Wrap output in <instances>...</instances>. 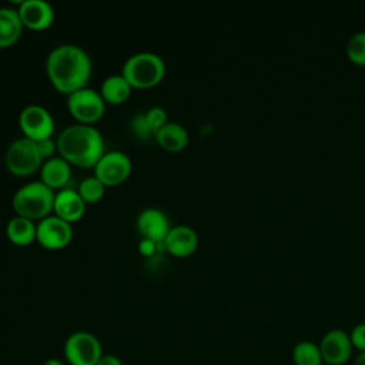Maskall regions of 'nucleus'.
I'll return each instance as SVG.
<instances>
[{"label":"nucleus","instance_id":"1","mask_svg":"<svg viewBox=\"0 0 365 365\" xmlns=\"http://www.w3.org/2000/svg\"><path fill=\"white\" fill-rule=\"evenodd\" d=\"M53 86L61 93H73L86 87L91 74V60L86 50L74 44L54 47L46 63Z\"/></svg>","mask_w":365,"mask_h":365},{"label":"nucleus","instance_id":"2","mask_svg":"<svg viewBox=\"0 0 365 365\" xmlns=\"http://www.w3.org/2000/svg\"><path fill=\"white\" fill-rule=\"evenodd\" d=\"M57 148L68 163L80 167H91L96 165L104 154V141L96 127L73 124L60 133Z\"/></svg>","mask_w":365,"mask_h":365},{"label":"nucleus","instance_id":"3","mask_svg":"<svg viewBox=\"0 0 365 365\" xmlns=\"http://www.w3.org/2000/svg\"><path fill=\"white\" fill-rule=\"evenodd\" d=\"M53 188L43 181H31L20 187L13 197V208L26 218H44L54 207Z\"/></svg>","mask_w":365,"mask_h":365},{"label":"nucleus","instance_id":"4","mask_svg":"<svg viewBox=\"0 0 365 365\" xmlns=\"http://www.w3.org/2000/svg\"><path fill=\"white\" fill-rule=\"evenodd\" d=\"M165 73V64L158 54L141 51L127 58L123 66V76L133 87H151Z\"/></svg>","mask_w":365,"mask_h":365},{"label":"nucleus","instance_id":"5","mask_svg":"<svg viewBox=\"0 0 365 365\" xmlns=\"http://www.w3.org/2000/svg\"><path fill=\"white\" fill-rule=\"evenodd\" d=\"M64 356L70 365H96L103 356L101 342L91 332H73L64 342Z\"/></svg>","mask_w":365,"mask_h":365},{"label":"nucleus","instance_id":"6","mask_svg":"<svg viewBox=\"0 0 365 365\" xmlns=\"http://www.w3.org/2000/svg\"><path fill=\"white\" fill-rule=\"evenodd\" d=\"M43 161L37 143L29 137L14 140L6 151V165L16 175L34 173Z\"/></svg>","mask_w":365,"mask_h":365},{"label":"nucleus","instance_id":"7","mask_svg":"<svg viewBox=\"0 0 365 365\" xmlns=\"http://www.w3.org/2000/svg\"><path fill=\"white\" fill-rule=\"evenodd\" d=\"M318 345L322 361L327 365H345L351 359L354 351L349 332L341 328L327 331Z\"/></svg>","mask_w":365,"mask_h":365},{"label":"nucleus","instance_id":"8","mask_svg":"<svg viewBox=\"0 0 365 365\" xmlns=\"http://www.w3.org/2000/svg\"><path fill=\"white\" fill-rule=\"evenodd\" d=\"M67 104L70 113L84 124L98 120L104 113V98L88 87L70 93Z\"/></svg>","mask_w":365,"mask_h":365},{"label":"nucleus","instance_id":"9","mask_svg":"<svg viewBox=\"0 0 365 365\" xmlns=\"http://www.w3.org/2000/svg\"><path fill=\"white\" fill-rule=\"evenodd\" d=\"M20 127L26 137L33 141L50 138L54 131V120L51 114L38 104H30L23 108L19 117Z\"/></svg>","mask_w":365,"mask_h":365},{"label":"nucleus","instance_id":"10","mask_svg":"<svg viewBox=\"0 0 365 365\" xmlns=\"http://www.w3.org/2000/svg\"><path fill=\"white\" fill-rule=\"evenodd\" d=\"M96 177L104 185L120 184L131 171V160L123 151H108L94 165Z\"/></svg>","mask_w":365,"mask_h":365},{"label":"nucleus","instance_id":"11","mask_svg":"<svg viewBox=\"0 0 365 365\" xmlns=\"http://www.w3.org/2000/svg\"><path fill=\"white\" fill-rule=\"evenodd\" d=\"M73 231L70 222L64 221L57 215H47L40 220L37 225L36 238L38 242L47 248H61L66 247L71 240Z\"/></svg>","mask_w":365,"mask_h":365},{"label":"nucleus","instance_id":"12","mask_svg":"<svg viewBox=\"0 0 365 365\" xmlns=\"http://www.w3.org/2000/svg\"><path fill=\"white\" fill-rule=\"evenodd\" d=\"M17 11L21 23L34 30L48 27L54 20L53 7L46 0H24Z\"/></svg>","mask_w":365,"mask_h":365},{"label":"nucleus","instance_id":"13","mask_svg":"<svg viewBox=\"0 0 365 365\" xmlns=\"http://www.w3.org/2000/svg\"><path fill=\"white\" fill-rule=\"evenodd\" d=\"M137 228L144 238L160 242L164 241L171 227L167 215L161 210L150 207L140 212L137 218Z\"/></svg>","mask_w":365,"mask_h":365},{"label":"nucleus","instance_id":"14","mask_svg":"<svg viewBox=\"0 0 365 365\" xmlns=\"http://www.w3.org/2000/svg\"><path fill=\"white\" fill-rule=\"evenodd\" d=\"M165 250L177 257H185L194 252L198 244L197 232L188 225L171 227L164 238Z\"/></svg>","mask_w":365,"mask_h":365},{"label":"nucleus","instance_id":"15","mask_svg":"<svg viewBox=\"0 0 365 365\" xmlns=\"http://www.w3.org/2000/svg\"><path fill=\"white\" fill-rule=\"evenodd\" d=\"M53 210L56 211V215L64 221H76L84 214L86 201L74 188H63L54 197Z\"/></svg>","mask_w":365,"mask_h":365},{"label":"nucleus","instance_id":"16","mask_svg":"<svg viewBox=\"0 0 365 365\" xmlns=\"http://www.w3.org/2000/svg\"><path fill=\"white\" fill-rule=\"evenodd\" d=\"M41 181L50 188L64 187L70 181V164L63 157L48 158L41 165Z\"/></svg>","mask_w":365,"mask_h":365},{"label":"nucleus","instance_id":"17","mask_svg":"<svg viewBox=\"0 0 365 365\" xmlns=\"http://www.w3.org/2000/svg\"><path fill=\"white\" fill-rule=\"evenodd\" d=\"M158 144L168 151H180L188 143L187 130L178 123H165L157 133Z\"/></svg>","mask_w":365,"mask_h":365},{"label":"nucleus","instance_id":"18","mask_svg":"<svg viewBox=\"0 0 365 365\" xmlns=\"http://www.w3.org/2000/svg\"><path fill=\"white\" fill-rule=\"evenodd\" d=\"M21 19L19 11L10 7H0V47L13 44L21 33Z\"/></svg>","mask_w":365,"mask_h":365},{"label":"nucleus","instance_id":"19","mask_svg":"<svg viewBox=\"0 0 365 365\" xmlns=\"http://www.w3.org/2000/svg\"><path fill=\"white\" fill-rule=\"evenodd\" d=\"M6 232L11 242H14L17 245H26V244H30L36 238L37 227L33 224V221L30 218L19 215L9 221V224L6 227Z\"/></svg>","mask_w":365,"mask_h":365},{"label":"nucleus","instance_id":"20","mask_svg":"<svg viewBox=\"0 0 365 365\" xmlns=\"http://www.w3.org/2000/svg\"><path fill=\"white\" fill-rule=\"evenodd\" d=\"M130 91L131 86L123 74H113L107 77L101 84V97L104 98V101L113 104L123 103L130 96Z\"/></svg>","mask_w":365,"mask_h":365},{"label":"nucleus","instance_id":"21","mask_svg":"<svg viewBox=\"0 0 365 365\" xmlns=\"http://www.w3.org/2000/svg\"><path fill=\"white\" fill-rule=\"evenodd\" d=\"M291 359L294 365H322V355L319 345L314 341H299L291 351Z\"/></svg>","mask_w":365,"mask_h":365},{"label":"nucleus","instance_id":"22","mask_svg":"<svg viewBox=\"0 0 365 365\" xmlns=\"http://www.w3.org/2000/svg\"><path fill=\"white\" fill-rule=\"evenodd\" d=\"M77 191L86 202H94L103 197L104 184L96 175L87 177L80 182Z\"/></svg>","mask_w":365,"mask_h":365},{"label":"nucleus","instance_id":"23","mask_svg":"<svg viewBox=\"0 0 365 365\" xmlns=\"http://www.w3.org/2000/svg\"><path fill=\"white\" fill-rule=\"evenodd\" d=\"M346 56L356 64H365V31L354 33L346 43Z\"/></svg>","mask_w":365,"mask_h":365},{"label":"nucleus","instance_id":"24","mask_svg":"<svg viewBox=\"0 0 365 365\" xmlns=\"http://www.w3.org/2000/svg\"><path fill=\"white\" fill-rule=\"evenodd\" d=\"M145 117L154 133H157L167 123V113L161 107H151L145 113Z\"/></svg>","mask_w":365,"mask_h":365},{"label":"nucleus","instance_id":"25","mask_svg":"<svg viewBox=\"0 0 365 365\" xmlns=\"http://www.w3.org/2000/svg\"><path fill=\"white\" fill-rule=\"evenodd\" d=\"M131 127H133V131L141 137V138H145V137H150L151 134L155 135V133L153 131V128L150 127L148 121H147V117H145V113L144 114H137L134 115L133 121H131Z\"/></svg>","mask_w":365,"mask_h":365},{"label":"nucleus","instance_id":"26","mask_svg":"<svg viewBox=\"0 0 365 365\" xmlns=\"http://www.w3.org/2000/svg\"><path fill=\"white\" fill-rule=\"evenodd\" d=\"M349 338L354 349H356L358 352H364L365 351V322H359L354 325V328L349 331Z\"/></svg>","mask_w":365,"mask_h":365},{"label":"nucleus","instance_id":"27","mask_svg":"<svg viewBox=\"0 0 365 365\" xmlns=\"http://www.w3.org/2000/svg\"><path fill=\"white\" fill-rule=\"evenodd\" d=\"M36 143H37V148H38L43 158H47L54 153L56 144L51 138H44V140H40V141H36Z\"/></svg>","mask_w":365,"mask_h":365},{"label":"nucleus","instance_id":"28","mask_svg":"<svg viewBox=\"0 0 365 365\" xmlns=\"http://www.w3.org/2000/svg\"><path fill=\"white\" fill-rule=\"evenodd\" d=\"M157 251V242L148 238L141 240L140 242V252L144 255H153Z\"/></svg>","mask_w":365,"mask_h":365},{"label":"nucleus","instance_id":"29","mask_svg":"<svg viewBox=\"0 0 365 365\" xmlns=\"http://www.w3.org/2000/svg\"><path fill=\"white\" fill-rule=\"evenodd\" d=\"M96 365H123V362L117 355H113V354L104 355L103 354V356L98 359V362Z\"/></svg>","mask_w":365,"mask_h":365},{"label":"nucleus","instance_id":"30","mask_svg":"<svg viewBox=\"0 0 365 365\" xmlns=\"http://www.w3.org/2000/svg\"><path fill=\"white\" fill-rule=\"evenodd\" d=\"M352 365H365V351L364 352H358V355L355 356Z\"/></svg>","mask_w":365,"mask_h":365},{"label":"nucleus","instance_id":"31","mask_svg":"<svg viewBox=\"0 0 365 365\" xmlns=\"http://www.w3.org/2000/svg\"><path fill=\"white\" fill-rule=\"evenodd\" d=\"M43 365H66V364L58 358H48V359L44 361Z\"/></svg>","mask_w":365,"mask_h":365},{"label":"nucleus","instance_id":"32","mask_svg":"<svg viewBox=\"0 0 365 365\" xmlns=\"http://www.w3.org/2000/svg\"><path fill=\"white\" fill-rule=\"evenodd\" d=\"M322 365H327V364H322Z\"/></svg>","mask_w":365,"mask_h":365}]
</instances>
